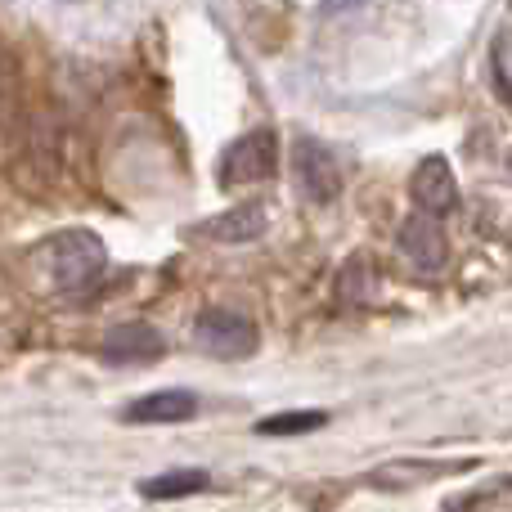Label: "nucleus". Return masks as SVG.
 Wrapping results in <instances>:
<instances>
[{
    "mask_svg": "<svg viewBox=\"0 0 512 512\" xmlns=\"http://www.w3.org/2000/svg\"><path fill=\"white\" fill-rule=\"evenodd\" d=\"M328 423L324 409H288V414H274L265 423H256L261 436H306V432H319Z\"/></svg>",
    "mask_w": 512,
    "mask_h": 512,
    "instance_id": "obj_12",
    "label": "nucleus"
},
{
    "mask_svg": "<svg viewBox=\"0 0 512 512\" xmlns=\"http://www.w3.org/2000/svg\"><path fill=\"white\" fill-rule=\"evenodd\" d=\"M265 225H270V212L261 203H239L230 212H221L216 221H207L203 230L212 243H252L265 234Z\"/></svg>",
    "mask_w": 512,
    "mask_h": 512,
    "instance_id": "obj_10",
    "label": "nucleus"
},
{
    "mask_svg": "<svg viewBox=\"0 0 512 512\" xmlns=\"http://www.w3.org/2000/svg\"><path fill=\"white\" fill-rule=\"evenodd\" d=\"M400 248H405V256L418 265V270H441V265L450 261V243H445V234H441V225H436L432 212H418L400 225Z\"/></svg>",
    "mask_w": 512,
    "mask_h": 512,
    "instance_id": "obj_7",
    "label": "nucleus"
},
{
    "mask_svg": "<svg viewBox=\"0 0 512 512\" xmlns=\"http://www.w3.org/2000/svg\"><path fill=\"white\" fill-rule=\"evenodd\" d=\"M198 414V396L185 387H171V391H153V396L135 400L126 409V423H185V418Z\"/></svg>",
    "mask_w": 512,
    "mask_h": 512,
    "instance_id": "obj_9",
    "label": "nucleus"
},
{
    "mask_svg": "<svg viewBox=\"0 0 512 512\" xmlns=\"http://www.w3.org/2000/svg\"><path fill=\"white\" fill-rule=\"evenodd\" d=\"M194 342L198 351L216 355V360H243L256 351V324L243 310H207L194 324Z\"/></svg>",
    "mask_w": 512,
    "mask_h": 512,
    "instance_id": "obj_3",
    "label": "nucleus"
},
{
    "mask_svg": "<svg viewBox=\"0 0 512 512\" xmlns=\"http://www.w3.org/2000/svg\"><path fill=\"white\" fill-rule=\"evenodd\" d=\"M364 0H319V14H342V9H360Z\"/></svg>",
    "mask_w": 512,
    "mask_h": 512,
    "instance_id": "obj_14",
    "label": "nucleus"
},
{
    "mask_svg": "<svg viewBox=\"0 0 512 512\" xmlns=\"http://www.w3.org/2000/svg\"><path fill=\"white\" fill-rule=\"evenodd\" d=\"M373 288H378L373 265L364 261V256H351V261L342 265V279H337V297H342V301H369Z\"/></svg>",
    "mask_w": 512,
    "mask_h": 512,
    "instance_id": "obj_13",
    "label": "nucleus"
},
{
    "mask_svg": "<svg viewBox=\"0 0 512 512\" xmlns=\"http://www.w3.org/2000/svg\"><path fill=\"white\" fill-rule=\"evenodd\" d=\"M104 261H108L104 243L90 230H63L32 252V265L45 274V288L68 292V297L72 292H86L104 274Z\"/></svg>",
    "mask_w": 512,
    "mask_h": 512,
    "instance_id": "obj_1",
    "label": "nucleus"
},
{
    "mask_svg": "<svg viewBox=\"0 0 512 512\" xmlns=\"http://www.w3.org/2000/svg\"><path fill=\"white\" fill-rule=\"evenodd\" d=\"M212 486V477H207L203 468H185V472H162V477H149L140 486L144 499H189L198 495V490Z\"/></svg>",
    "mask_w": 512,
    "mask_h": 512,
    "instance_id": "obj_11",
    "label": "nucleus"
},
{
    "mask_svg": "<svg viewBox=\"0 0 512 512\" xmlns=\"http://www.w3.org/2000/svg\"><path fill=\"white\" fill-rule=\"evenodd\" d=\"M279 167V135L270 126H256L243 140H234L221 158V185L239 189V185H261V180L274 176Z\"/></svg>",
    "mask_w": 512,
    "mask_h": 512,
    "instance_id": "obj_2",
    "label": "nucleus"
},
{
    "mask_svg": "<svg viewBox=\"0 0 512 512\" xmlns=\"http://www.w3.org/2000/svg\"><path fill=\"white\" fill-rule=\"evenodd\" d=\"M162 333L153 324H117L104 337V360L108 364H149L162 355Z\"/></svg>",
    "mask_w": 512,
    "mask_h": 512,
    "instance_id": "obj_8",
    "label": "nucleus"
},
{
    "mask_svg": "<svg viewBox=\"0 0 512 512\" xmlns=\"http://www.w3.org/2000/svg\"><path fill=\"white\" fill-rule=\"evenodd\" d=\"M468 468V463H436V459H387L369 472L373 490H391V495H405V490H418L427 481H441L445 472Z\"/></svg>",
    "mask_w": 512,
    "mask_h": 512,
    "instance_id": "obj_6",
    "label": "nucleus"
},
{
    "mask_svg": "<svg viewBox=\"0 0 512 512\" xmlns=\"http://www.w3.org/2000/svg\"><path fill=\"white\" fill-rule=\"evenodd\" d=\"M292 180H297L301 198L306 203H333L342 194V171H337L333 153L324 149L319 140H297L292 144Z\"/></svg>",
    "mask_w": 512,
    "mask_h": 512,
    "instance_id": "obj_4",
    "label": "nucleus"
},
{
    "mask_svg": "<svg viewBox=\"0 0 512 512\" xmlns=\"http://www.w3.org/2000/svg\"><path fill=\"white\" fill-rule=\"evenodd\" d=\"M409 194H414L418 212H432V216H445L459 207V180H454L450 162L445 158H423L414 167V180H409Z\"/></svg>",
    "mask_w": 512,
    "mask_h": 512,
    "instance_id": "obj_5",
    "label": "nucleus"
}]
</instances>
